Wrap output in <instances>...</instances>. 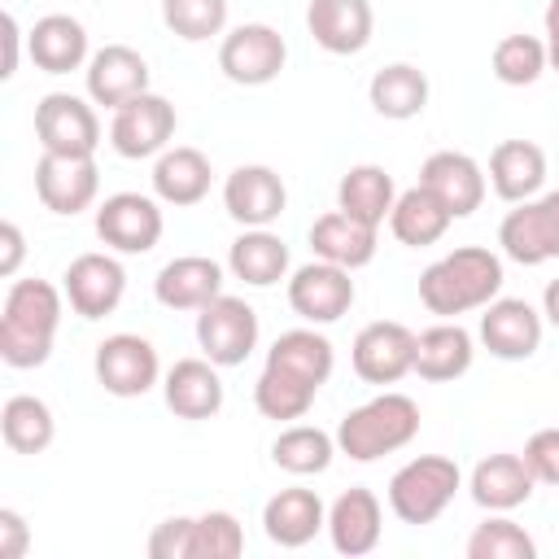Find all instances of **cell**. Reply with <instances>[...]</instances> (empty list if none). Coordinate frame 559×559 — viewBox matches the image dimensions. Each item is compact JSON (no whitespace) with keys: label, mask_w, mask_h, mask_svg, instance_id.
<instances>
[{"label":"cell","mask_w":559,"mask_h":559,"mask_svg":"<svg viewBox=\"0 0 559 559\" xmlns=\"http://www.w3.org/2000/svg\"><path fill=\"white\" fill-rule=\"evenodd\" d=\"M284 61H288V44L266 22H245V26L227 31L218 44V70L240 87H262V83L280 79Z\"/></svg>","instance_id":"obj_8"},{"label":"cell","mask_w":559,"mask_h":559,"mask_svg":"<svg viewBox=\"0 0 559 559\" xmlns=\"http://www.w3.org/2000/svg\"><path fill=\"white\" fill-rule=\"evenodd\" d=\"M533 555H537V542L502 511L476 524L467 537V559H533Z\"/></svg>","instance_id":"obj_40"},{"label":"cell","mask_w":559,"mask_h":559,"mask_svg":"<svg viewBox=\"0 0 559 559\" xmlns=\"http://www.w3.org/2000/svg\"><path fill=\"white\" fill-rule=\"evenodd\" d=\"M162 22L179 39L201 44L210 35H223V26H227V0H162Z\"/></svg>","instance_id":"obj_41"},{"label":"cell","mask_w":559,"mask_h":559,"mask_svg":"<svg viewBox=\"0 0 559 559\" xmlns=\"http://www.w3.org/2000/svg\"><path fill=\"white\" fill-rule=\"evenodd\" d=\"M542 26H546V57H550V70L559 74V0H550V4H546Z\"/></svg>","instance_id":"obj_48"},{"label":"cell","mask_w":559,"mask_h":559,"mask_svg":"<svg viewBox=\"0 0 559 559\" xmlns=\"http://www.w3.org/2000/svg\"><path fill=\"white\" fill-rule=\"evenodd\" d=\"M354 297H358V288H354L349 271L336 266V262H323V258L297 266L293 280H288V306H293L306 323H314V328L336 323L341 314H349Z\"/></svg>","instance_id":"obj_12"},{"label":"cell","mask_w":559,"mask_h":559,"mask_svg":"<svg viewBox=\"0 0 559 559\" xmlns=\"http://www.w3.org/2000/svg\"><path fill=\"white\" fill-rule=\"evenodd\" d=\"M546 183V153L533 140H502L489 153V188L502 201H528Z\"/></svg>","instance_id":"obj_27"},{"label":"cell","mask_w":559,"mask_h":559,"mask_svg":"<svg viewBox=\"0 0 559 559\" xmlns=\"http://www.w3.org/2000/svg\"><path fill=\"white\" fill-rule=\"evenodd\" d=\"M314 384L280 371V367H262L258 384H253V406L266 415V419H301L314 402Z\"/></svg>","instance_id":"obj_39"},{"label":"cell","mask_w":559,"mask_h":559,"mask_svg":"<svg viewBox=\"0 0 559 559\" xmlns=\"http://www.w3.org/2000/svg\"><path fill=\"white\" fill-rule=\"evenodd\" d=\"M162 397L179 419H210L223 411V380H218V362L210 358H179L166 380H162Z\"/></svg>","instance_id":"obj_25"},{"label":"cell","mask_w":559,"mask_h":559,"mask_svg":"<svg viewBox=\"0 0 559 559\" xmlns=\"http://www.w3.org/2000/svg\"><path fill=\"white\" fill-rule=\"evenodd\" d=\"M463 472L445 454H419L389 476V511L402 524H432L459 493Z\"/></svg>","instance_id":"obj_4"},{"label":"cell","mask_w":559,"mask_h":559,"mask_svg":"<svg viewBox=\"0 0 559 559\" xmlns=\"http://www.w3.org/2000/svg\"><path fill=\"white\" fill-rule=\"evenodd\" d=\"M83 74H87V96L105 109H118L131 96L148 92V61L127 44H105L100 52H92Z\"/></svg>","instance_id":"obj_20"},{"label":"cell","mask_w":559,"mask_h":559,"mask_svg":"<svg viewBox=\"0 0 559 559\" xmlns=\"http://www.w3.org/2000/svg\"><path fill=\"white\" fill-rule=\"evenodd\" d=\"M533 485H537V476L528 472L524 454H507V450L485 454L472 467V480H467L472 502L485 507V511H515V507H524L533 498Z\"/></svg>","instance_id":"obj_22"},{"label":"cell","mask_w":559,"mask_h":559,"mask_svg":"<svg viewBox=\"0 0 559 559\" xmlns=\"http://www.w3.org/2000/svg\"><path fill=\"white\" fill-rule=\"evenodd\" d=\"M480 341L502 362H524L542 345V314L524 297H493L480 314Z\"/></svg>","instance_id":"obj_16"},{"label":"cell","mask_w":559,"mask_h":559,"mask_svg":"<svg viewBox=\"0 0 559 559\" xmlns=\"http://www.w3.org/2000/svg\"><path fill=\"white\" fill-rule=\"evenodd\" d=\"M245 550V528L231 511L197 515V559H236Z\"/></svg>","instance_id":"obj_42"},{"label":"cell","mask_w":559,"mask_h":559,"mask_svg":"<svg viewBox=\"0 0 559 559\" xmlns=\"http://www.w3.org/2000/svg\"><path fill=\"white\" fill-rule=\"evenodd\" d=\"M179 118H175V105L157 92H140L131 96L127 105L114 109V122H109V144L118 157H157L170 148V135H175Z\"/></svg>","instance_id":"obj_7"},{"label":"cell","mask_w":559,"mask_h":559,"mask_svg":"<svg viewBox=\"0 0 559 559\" xmlns=\"http://www.w3.org/2000/svg\"><path fill=\"white\" fill-rule=\"evenodd\" d=\"M61 293L79 319H105L127 293V271L114 253H79L61 275Z\"/></svg>","instance_id":"obj_14"},{"label":"cell","mask_w":559,"mask_h":559,"mask_svg":"<svg viewBox=\"0 0 559 559\" xmlns=\"http://www.w3.org/2000/svg\"><path fill=\"white\" fill-rule=\"evenodd\" d=\"M498 293H502V258L480 245H463L437 258L432 266H424L419 275V301L441 319L485 310Z\"/></svg>","instance_id":"obj_2"},{"label":"cell","mask_w":559,"mask_h":559,"mask_svg":"<svg viewBox=\"0 0 559 559\" xmlns=\"http://www.w3.org/2000/svg\"><path fill=\"white\" fill-rule=\"evenodd\" d=\"M17 48H22V26L13 13H4V70H0L4 79L17 74Z\"/></svg>","instance_id":"obj_47"},{"label":"cell","mask_w":559,"mask_h":559,"mask_svg":"<svg viewBox=\"0 0 559 559\" xmlns=\"http://www.w3.org/2000/svg\"><path fill=\"white\" fill-rule=\"evenodd\" d=\"M493 79L507 83V87H528L542 79V70H550V57H546V39L537 35H502L493 44Z\"/></svg>","instance_id":"obj_38"},{"label":"cell","mask_w":559,"mask_h":559,"mask_svg":"<svg viewBox=\"0 0 559 559\" xmlns=\"http://www.w3.org/2000/svg\"><path fill=\"white\" fill-rule=\"evenodd\" d=\"M380 528H384V515H380V498L362 485L345 489L332 507H328V537L336 546V555H371L380 546Z\"/></svg>","instance_id":"obj_23"},{"label":"cell","mask_w":559,"mask_h":559,"mask_svg":"<svg viewBox=\"0 0 559 559\" xmlns=\"http://www.w3.org/2000/svg\"><path fill=\"white\" fill-rule=\"evenodd\" d=\"M419 432V406L406 393H380L362 406H354L336 424V450L354 463H376L402 445H411Z\"/></svg>","instance_id":"obj_3"},{"label":"cell","mask_w":559,"mask_h":559,"mask_svg":"<svg viewBox=\"0 0 559 559\" xmlns=\"http://www.w3.org/2000/svg\"><path fill=\"white\" fill-rule=\"evenodd\" d=\"M450 223H454V214H450V210L441 205V197L428 192L424 183L397 192V201H393V210H389V231H393L402 245H411V249L437 245Z\"/></svg>","instance_id":"obj_33"},{"label":"cell","mask_w":559,"mask_h":559,"mask_svg":"<svg viewBox=\"0 0 559 559\" xmlns=\"http://www.w3.org/2000/svg\"><path fill=\"white\" fill-rule=\"evenodd\" d=\"M332 454H336V437H328V432L314 428V424H293V428H284V432L271 441L275 467H284V472H293V476L328 472Z\"/></svg>","instance_id":"obj_37"},{"label":"cell","mask_w":559,"mask_h":559,"mask_svg":"<svg viewBox=\"0 0 559 559\" xmlns=\"http://www.w3.org/2000/svg\"><path fill=\"white\" fill-rule=\"evenodd\" d=\"M524 463L542 485H559V428H537L524 445Z\"/></svg>","instance_id":"obj_44"},{"label":"cell","mask_w":559,"mask_h":559,"mask_svg":"<svg viewBox=\"0 0 559 559\" xmlns=\"http://www.w3.org/2000/svg\"><path fill=\"white\" fill-rule=\"evenodd\" d=\"M227 271L249 288H271L288 275V245L271 227H245L227 249Z\"/></svg>","instance_id":"obj_29"},{"label":"cell","mask_w":559,"mask_h":559,"mask_svg":"<svg viewBox=\"0 0 559 559\" xmlns=\"http://www.w3.org/2000/svg\"><path fill=\"white\" fill-rule=\"evenodd\" d=\"M0 437L13 454H44L57 437V419L44 397L35 393H13L0 411Z\"/></svg>","instance_id":"obj_36"},{"label":"cell","mask_w":559,"mask_h":559,"mask_svg":"<svg viewBox=\"0 0 559 559\" xmlns=\"http://www.w3.org/2000/svg\"><path fill=\"white\" fill-rule=\"evenodd\" d=\"M306 26L323 52L349 57L371 44L376 13H371V0H310Z\"/></svg>","instance_id":"obj_19"},{"label":"cell","mask_w":559,"mask_h":559,"mask_svg":"<svg viewBox=\"0 0 559 559\" xmlns=\"http://www.w3.org/2000/svg\"><path fill=\"white\" fill-rule=\"evenodd\" d=\"M31 546V528L22 520V511L0 507V559H22Z\"/></svg>","instance_id":"obj_45"},{"label":"cell","mask_w":559,"mask_h":559,"mask_svg":"<svg viewBox=\"0 0 559 559\" xmlns=\"http://www.w3.org/2000/svg\"><path fill=\"white\" fill-rule=\"evenodd\" d=\"M367 100H371V109L380 118H393V122L419 118L424 105H428V74L419 66H411V61H393V66L371 74Z\"/></svg>","instance_id":"obj_34"},{"label":"cell","mask_w":559,"mask_h":559,"mask_svg":"<svg viewBox=\"0 0 559 559\" xmlns=\"http://www.w3.org/2000/svg\"><path fill=\"white\" fill-rule=\"evenodd\" d=\"M162 205L144 192H114L96 205V236L114 253H148L162 240Z\"/></svg>","instance_id":"obj_11"},{"label":"cell","mask_w":559,"mask_h":559,"mask_svg":"<svg viewBox=\"0 0 559 559\" xmlns=\"http://www.w3.org/2000/svg\"><path fill=\"white\" fill-rule=\"evenodd\" d=\"M266 367H280L314 389L328 384L332 367H336V354H332V341L314 328H293V332H280L275 345L266 349Z\"/></svg>","instance_id":"obj_35"},{"label":"cell","mask_w":559,"mask_h":559,"mask_svg":"<svg viewBox=\"0 0 559 559\" xmlns=\"http://www.w3.org/2000/svg\"><path fill=\"white\" fill-rule=\"evenodd\" d=\"M35 135L44 144V153H74V157H92L100 144V122L96 109L83 96L70 92H48L35 105Z\"/></svg>","instance_id":"obj_10"},{"label":"cell","mask_w":559,"mask_h":559,"mask_svg":"<svg viewBox=\"0 0 559 559\" xmlns=\"http://www.w3.org/2000/svg\"><path fill=\"white\" fill-rule=\"evenodd\" d=\"M223 205L240 227H271L288 205V188L271 166H236L223 183Z\"/></svg>","instance_id":"obj_17"},{"label":"cell","mask_w":559,"mask_h":559,"mask_svg":"<svg viewBox=\"0 0 559 559\" xmlns=\"http://www.w3.org/2000/svg\"><path fill=\"white\" fill-rule=\"evenodd\" d=\"M26 52L44 74H70L87 66V31L70 13H48L26 31Z\"/></svg>","instance_id":"obj_26"},{"label":"cell","mask_w":559,"mask_h":559,"mask_svg":"<svg viewBox=\"0 0 559 559\" xmlns=\"http://www.w3.org/2000/svg\"><path fill=\"white\" fill-rule=\"evenodd\" d=\"M376 231L380 227H367L358 218H349L345 210H332V214H319L314 227H310V249L314 258L323 262H336L345 271H358L376 258Z\"/></svg>","instance_id":"obj_28"},{"label":"cell","mask_w":559,"mask_h":559,"mask_svg":"<svg viewBox=\"0 0 559 559\" xmlns=\"http://www.w3.org/2000/svg\"><path fill=\"white\" fill-rule=\"evenodd\" d=\"M397 201V188H393V175L384 166H349L336 183V210H345L349 218L367 223V227H380L389 223V210Z\"/></svg>","instance_id":"obj_32"},{"label":"cell","mask_w":559,"mask_h":559,"mask_svg":"<svg viewBox=\"0 0 559 559\" xmlns=\"http://www.w3.org/2000/svg\"><path fill=\"white\" fill-rule=\"evenodd\" d=\"M542 314H546L550 328H559V280L546 284V293H542Z\"/></svg>","instance_id":"obj_49"},{"label":"cell","mask_w":559,"mask_h":559,"mask_svg":"<svg viewBox=\"0 0 559 559\" xmlns=\"http://www.w3.org/2000/svg\"><path fill=\"white\" fill-rule=\"evenodd\" d=\"M61 301L66 293L39 275L31 280H13L4 293V310H0V358L17 371L44 367L61 328Z\"/></svg>","instance_id":"obj_1"},{"label":"cell","mask_w":559,"mask_h":559,"mask_svg":"<svg viewBox=\"0 0 559 559\" xmlns=\"http://www.w3.org/2000/svg\"><path fill=\"white\" fill-rule=\"evenodd\" d=\"M0 275H17V266H22V253H26V240H22V227L13 223V218H4L0 223Z\"/></svg>","instance_id":"obj_46"},{"label":"cell","mask_w":559,"mask_h":559,"mask_svg":"<svg viewBox=\"0 0 559 559\" xmlns=\"http://www.w3.org/2000/svg\"><path fill=\"white\" fill-rule=\"evenodd\" d=\"M498 245L520 266H542L559 258V188L546 197L515 201V210L498 223Z\"/></svg>","instance_id":"obj_6"},{"label":"cell","mask_w":559,"mask_h":559,"mask_svg":"<svg viewBox=\"0 0 559 559\" xmlns=\"http://www.w3.org/2000/svg\"><path fill=\"white\" fill-rule=\"evenodd\" d=\"M148 555L153 559H197V520L170 515L148 533Z\"/></svg>","instance_id":"obj_43"},{"label":"cell","mask_w":559,"mask_h":559,"mask_svg":"<svg viewBox=\"0 0 559 559\" xmlns=\"http://www.w3.org/2000/svg\"><path fill=\"white\" fill-rule=\"evenodd\" d=\"M419 183H424L428 192H437L441 205H445L454 218L476 214L480 201H485V188H489L480 162L467 157V153H454V148L432 153V157L419 166Z\"/></svg>","instance_id":"obj_18"},{"label":"cell","mask_w":559,"mask_h":559,"mask_svg":"<svg viewBox=\"0 0 559 559\" xmlns=\"http://www.w3.org/2000/svg\"><path fill=\"white\" fill-rule=\"evenodd\" d=\"M218 293H223V266L214 258H205V253L170 258L153 280V297L166 310H201Z\"/></svg>","instance_id":"obj_21"},{"label":"cell","mask_w":559,"mask_h":559,"mask_svg":"<svg viewBox=\"0 0 559 559\" xmlns=\"http://www.w3.org/2000/svg\"><path fill=\"white\" fill-rule=\"evenodd\" d=\"M472 358H476L472 332L459 323H432L415 336V376L419 380H432V384L459 380V376H467Z\"/></svg>","instance_id":"obj_30"},{"label":"cell","mask_w":559,"mask_h":559,"mask_svg":"<svg viewBox=\"0 0 559 559\" xmlns=\"http://www.w3.org/2000/svg\"><path fill=\"white\" fill-rule=\"evenodd\" d=\"M197 345L218 367H240L258 349V310L245 297L218 293L197 310Z\"/></svg>","instance_id":"obj_5"},{"label":"cell","mask_w":559,"mask_h":559,"mask_svg":"<svg viewBox=\"0 0 559 559\" xmlns=\"http://www.w3.org/2000/svg\"><path fill=\"white\" fill-rule=\"evenodd\" d=\"M210 179H214L210 157L188 144H175L153 162V192L166 205H197L210 192Z\"/></svg>","instance_id":"obj_31"},{"label":"cell","mask_w":559,"mask_h":559,"mask_svg":"<svg viewBox=\"0 0 559 559\" xmlns=\"http://www.w3.org/2000/svg\"><path fill=\"white\" fill-rule=\"evenodd\" d=\"M262 528H266V537H271L275 546L297 550V546L314 542L319 528H328V507H323V498H319L314 489L293 485V489H280L275 498H266V507H262Z\"/></svg>","instance_id":"obj_24"},{"label":"cell","mask_w":559,"mask_h":559,"mask_svg":"<svg viewBox=\"0 0 559 559\" xmlns=\"http://www.w3.org/2000/svg\"><path fill=\"white\" fill-rule=\"evenodd\" d=\"M35 192L44 201V210L74 218L83 214L96 192H100V170L96 157H74V153H44L35 162Z\"/></svg>","instance_id":"obj_13"},{"label":"cell","mask_w":559,"mask_h":559,"mask_svg":"<svg viewBox=\"0 0 559 559\" xmlns=\"http://www.w3.org/2000/svg\"><path fill=\"white\" fill-rule=\"evenodd\" d=\"M96 384L114 397H144L157 376H162V362H157V349L153 341L135 336V332H114L96 345Z\"/></svg>","instance_id":"obj_9"},{"label":"cell","mask_w":559,"mask_h":559,"mask_svg":"<svg viewBox=\"0 0 559 559\" xmlns=\"http://www.w3.org/2000/svg\"><path fill=\"white\" fill-rule=\"evenodd\" d=\"M349 362L367 384H397L406 371H415V332L406 323L376 319L354 336Z\"/></svg>","instance_id":"obj_15"}]
</instances>
